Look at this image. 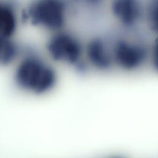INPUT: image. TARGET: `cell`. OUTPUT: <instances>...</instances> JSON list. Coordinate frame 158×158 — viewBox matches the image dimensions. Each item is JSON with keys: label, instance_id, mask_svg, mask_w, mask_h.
Returning <instances> with one entry per match:
<instances>
[{"label": "cell", "instance_id": "12", "mask_svg": "<svg viewBox=\"0 0 158 158\" xmlns=\"http://www.w3.org/2000/svg\"><path fill=\"white\" fill-rule=\"evenodd\" d=\"M107 158H125L122 156H110Z\"/></svg>", "mask_w": 158, "mask_h": 158}, {"label": "cell", "instance_id": "3", "mask_svg": "<svg viewBox=\"0 0 158 158\" xmlns=\"http://www.w3.org/2000/svg\"><path fill=\"white\" fill-rule=\"evenodd\" d=\"M84 47L85 41L77 34L64 29L54 32L46 44L48 54L53 62L80 72L88 70L84 59Z\"/></svg>", "mask_w": 158, "mask_h": 158}, {"label": "cell", "instance_id": "6", "mask_svg": "<svg viewBox=\"0 0 158 158\" xmlns=\"http://www.w3.org/2000/svg\"><path fill=\"white\" fill-rule=\"evenodd\" d=\"M84 59L88 70L105 73L114 69L110 39L94 36L85 41Z\"/></svg>", "mask_w": 158, "mask_h": 158}, {"label": "cell", "instance_id": "7", "mask_svg": "<svg viewBox=\"0 0 158 158\" xmlns=\"http://www.w3.org/2000/svg\"><path fill=\"white\" fill-rule=\"evenodd\" d=\"M18 25L17 14L14 4L9 0H0V35L10 37Z\"/></svg>", "mask_w": 158, "mask_h": 158}, {"label": "cell", "instance_id": "8", "mask_svg": "<svg viewBox=\"0 0 158 158\" xmlns=\"http://www.w3.org/2000/svg\"><path fill=\"white\" fill-rule=\"evenodd\" d=\"M20 55L19 47L10 37L0 35V67L14 62Z\"/></svg>", "mask_w": 158, "mask_h": 158}, {"label": "cell", "instance_id": "11", "mask_svg": "<svg viewBox=\"0 0 158 158\" xmlns=\"http://www.w3.org/2000/svg\"><path fill=\"white\" fill-rule=\"evenodd\" d=\"M148 65L158 75V36H156L154 41L149 44Z\"/></svg>", "mask_w": 158, "mask_h": 158}, {"label": "cell", "instance_id": "4", "mask_svg": "<svg viewBox=\"0 0 158 158\" xmlns=\"http://www.w3.org/2000/svg\"><path fill=\"white\" fill-rule=\"evenodd\" d=\"M69 10L66 0H35L28 6L26 15L33 24L56 32L64 29Z\"/></svg>", "mask_w": 158, "mask_h": 158}, {"label": "cell", "instance_id": "5", "mask_svg": "<svg viewBox=\"0 0 158 158\" xmlns=\"http://www.w3.org/2000/svg\"><path fill=\"white\" fill-rule=\"evenodd\" d=\"M107 4L112 19L125 32H133L144 22L143 0H108Z\"/></svg>", "mask_w": 158, "mask_h": 158}, {"label": "cell", "instance_id": "9", "mask_svg": "<svg viewBox=\"0 0 158 158\" xmlns=\"http://www.w3.org/2000/svg\"><path fill=\"white\" fill-rule=\"evenodd\" d=\"M144 23L155 36H158V0L145 1Z\"/></svg>", "mask_w": 158, "mask_h": 158}, {"label": "cell", "instance_id": "10", "mask_svg": "<svg viewBox=\"0 0 158 158\" xmlns=\"http://www.w3.org/2000/svg\"><path fill=\"white\" fill-rule=\"evenodd\" d=\"M73 5L80 9L88 11H97L107 2V0H70Z\"/></svg>", "mask_w": 158, "mask_h": 158}, {"label": "cell", "instance_id": "1", "mask_svg": "<svg viewBox=\"0 0 158 158\" xmlns=\"http://www.w3.org/2000/svg\"><path fill=\"white\" fill-rule=\"evenodd\" d=\"M21 54L12 75L15 86L32 96H44L52 91L59 81L54 67L35 52Z\"/></svg>", "mask_w": 158, "mask_h": 158}, {"label": "cell", "instance_id": "2", "mask_svg": "<svg viewBox=\"0 0 158 158\" xmlns=\"http://www.w3.org/2000/svg\"><path fill=\"white\" fill-rule=\"evenodd\" d=\"M149 44L128 34L110 39L114 69L125 73L141 70L149 63Z\"/></svg>", "mask_w": 158, "mask_h": 158}]
</instances>
